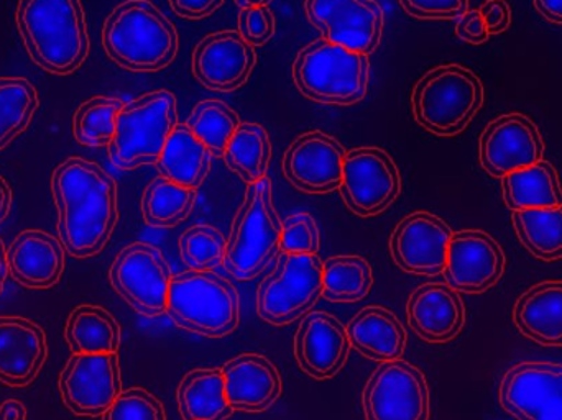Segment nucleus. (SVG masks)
Instances as JSON below:
<instances>
[{
	"instance_id": "nucleus-41",
	"label": "nucleus",
	"mask_w": 562,
	"mask_h": 420,
	"mask_svg": "<svg viewBox=\"0 0 562 420\" xmlns=\"http://www.w3.org/2000/svg\"><path fill=\"white\" fill-rule=\"evenodd\" d=\"M321 248V231L313 215L306 212L284 218L281 228V253L317 254Z\"/></svg>"
},
{
	"instance_id": "nucleus-25",
	"label": "nucleus",
	"mask_w": 562,
	"mask_h": 420,
	"mask_svg": "<svg viewBox=\"0 0 562 420\" xmlns=\"http://www.w3.org/2000/svg\"><path fill=\"white\" fill-rule=\"evenodd\" d=\"M226 396L234 411L263 412L281 395L279 370L266 356L244 353L223 366Z\"/></svg>"
},
{
	"instance_id": "nucleus-23",
	"label": "nucleus",
	"mask_w": 562,
	"mask_h": 420,
	"mask_svg": "<svg viewBox=\"0 0 562 420\" xmlns=\"http://www.w3.org/2000/svg\"><path fill=\"white\" fill-rule=\"evenodd\" d=\"M406 316L419 339L446 343L464 329L465 307L458 291L448 284L428 283L413 291L406 304Z\"/></svg>"
},
{
	"instance_id": "nucleus-13",
	"label": "nucleus",
	"mask_w": 562,
	"mask_h": 420,
	"mask_svg": "<svg viewBox=\"0 0 562 420\" xmlns=\"http://www.w3.org/2000/svg\"><path fill=\"white\" fill-rule=\"evenodd\" d=\"M58 388L63 402L72 415L82 418L104 415L122 393L117 353H72L59 373Z\"/></svg>"
},
{
	"instance_id": "nucleus-2",
	"label": "nucleus",
	"mask_w": 562,
	"mask_h": 420,
	"mask_svg": "<svg viewBox=\"0 0 562 420\" xmlns=\"http://www.w3.org/2000/svg\"><path fill=\"white\" fill-rule=\"evenodd\" d=\"M15 22L26 53L43 71L68 76L85 65L91 43L81 0H19Z\"/></svg>"
},
{
	"instance_id": "nucleus-30",
	"label": "nucleus",
	"mask_w": 562,
	"mask_h": 420,
	"mask_svg": "<svg viewBox=\"0 0 562 420\" xmlns=\"http://www.w3.org/2000/svg\"><path fill=\"white\" fill-rule=\"evenodd\" d=\"M183 420H226L233 416L223 370L198 368L181 379L177 393Z\"/></svg>"
},
{
	"instance_id": "nucleus-12",
	"label": "nucleus",
	"mask_w": 562,
	"mask_h": 420,
	"mask_svg": "<svg viewBox=\"0 0 562 420\" xmlns=\"http://www.w3.org/2000/svg\"><path fill=\"white\" fill-rule=\"evenodd\" d=\"M362 406L367 420H428V382L405 360L383 362L363 388Z\"/></svg>"
},
{
	"instance_id": "nucleus-49",
	"label": "nucleus",
	"mask_w": 562,
	"mask_h": 420,
	"mask_svg": "<svg viewBox=\"0 0 562 420\" xmlns=\"http://www.w3.org/2000/svg\"><path fill=\"white\" fill-rule=\"evenodd\" d=\"M12 188L0 177V224L9 217L10 211H12Z\"/></svg>"
},
{
	"instance_id": "nucleus-36",
	"label": "nucleus",
	"mask_w": 562,
	"mask_h": 420,
	"mask_svg": "<svg viewBox=\"0 0 562 420\" xmlns=\"http://www.w3.org/2000/svg\"><path fill=\"white\" fill-rule=\"evenodd\" d=\"M38 105V92L29 79L0 78V150L25 132Z\"/></svg>"
},
{
	"instance_id": "nucleus-46",
	"label": "nucleus",
	"mask_w": 562,
	"mask_h": 420,
	"mask_svg": "<svg viewBox=\"0 0 562 420\" xmlns=\"http://www.w3.org/2000/svg\"><path fill=\"white\" fill-rule=\"evenodd\" d=\"M171 9L183 19L200 20L223 7L224 0H168Z\"/></svg>"
},
{
	"instance_id": "nucleus-21",
	"label": "nucleus",
	"mask_w": 562,
	"mask_h": 420,
	"mask_svg": "<svg viewBox=\"0 0 562 420\" xmlns=\"http://www.w3.org/2000/svg\"><path fill=\"white\" fill-rule=\"evenodd\" d=\"M346 327L327 313H307L294 336V359L314 379L336 376L349 359Z\"/></svg>"
},
{
	"instance_id": "nucleus-4",
	"label": "nucleus",
	"mask_w": 562,
	"mask_h": 420,
	"mask_svg": "<svg viewBox=\"0 0 562 420\" xmlns=\"http://www.w3.org/2000/svg\"><path fill=\"white\" fill-rule=\"evenodd\" d=\"M484 101L481 78L459 65L429 69L412 92L415 121L438 137H454L465 130Z\"/></svg>"
},
{
	"instance_id": "nucleus-15",
	"label": "nucleus",
	"mask_w": 562,
	"mask_h": 420,
	"mask_svg": "<svg viewBox=\"0 0 562 420\" xmlns=\"http://www.w3.org/2000/svg\"><path fill=\"white\" fill-rule=\"evenodd\" d=\"M304 12L323 38L369 56L379 48L383 10L376 0H304Z\"/></svg>"
},
{
	"instance_id": "nucleus-22",
	"label": "nucleus",
	"mask_w": 562,
	"mask_h": 420,
	"mask_svg": "<svg viewBox=\"0 0 562 420\" xmlns=\"http://www.w3.org/2000/svg\"><path fill=\"white\" fill-rule=\"evenodd\" d=\"M48 356L45 330L20 316H0V383L23 388L42 372Z\"/></svg>"
},
{
	"instance_id": "nucleus-33",
	"label": "nucleus",
	"mask_w": 562,
	"mask_h": 420,
	"mask_svg": "<svg viewBox=\"0 0 562 420\" xmlns=\"http://www.w3.org/2000/svg\"><path fill=\"white\" fill-rule=\"evenodd\" d=\"M521 245L543 261L562 258V206L512 212Z\"/></svg>"
},
{
	"instance_id": "nucleus-7",
	"label": "nucleus",
	"mask_w": 562,
	"mask_h": 420,
	"mask_svg": "<svg viewBox=\"0 0 562 420\" xmlns=\"http://www.w3.org/2000/svg\"><path fill=\"white\" fill-rule=\"evenodd\" d=\"M165 314L188 332L220 339L239 326V294L213 271H184L171 280Z\"/></svg>"
},
{
	"instance_id": "nucleus-28",
	"label": "nucleus",
	"mask_w": 562,
	"mask_h": 420,
	"mask_svg": "<svg viewBox=\"0 0 562 420\" xmlns=\"http://www.w3.org/2000/svg\"><path fill=\"white\" fill-rule=\"evenodd\" d=\"M211 160L213 155L198 140L190 127L178 124L155 167L160 171V177L190 190H198L210 174Z\"/></svg>"
},
{
	"instance_id": "nucleus-47",
	"label": "nucleus",
	"mask_w": 562,
	"mask_h": 420,
	"mask_svg": "<svg viewBox=\"0 0 562 420\" xmlns=\"http://www.w3.org/2000/svg\"><path fill=\"white\" fill-rule=\"evenodd\" d=\"M533 3L544 19L562 25V0H533Z\"/></svg>"
},
{
	"instance_id": "nucleus-19",
	"label": "nucleus",
	"mask_w": 562,
	"mask_h": 420,
	"mask_svg": "<svg viewBox=\"0 0 562 420\" xmlns=\"http://www.w3.org/2000/svg\"><path fill=\"white\" fill-rule=\"evenodd\" d=\"M346 148L324 132L300 135L284 151L283 174L296 190L327 194L342 183Z\"/></svg>"
},
{
	"instance_id": "nucleus-40",
	"label": "nucleus",
	"mask_w": 562,
	"mask_h": 420,
	"mask_svg": "<svg viewBox=\"0 0 562 420\" xmlns=\"http://www.w3.org/2000/svg\"><path fill=\"white\" fill-rule=\"evenodd\" d=\"M102 420H167L164 405L147 389L122 391L102 415Z\"/></svg>"
},
{
	"instance_id": "nucleus-1",
	"label": "nucleus",
	"mask_w": 562,
	"mask_h": 420,
	"mask_svg": "<svg viewBox=\"0 0 562 420\" xmlns=\"http://www.w3.org/2000/svg\"><path fill=\"white\" fill-rule=\"evenodd\" d=\"M52 194L66 253L75 258L101 253L119 222L114 178L94 161L68 158L53 171Z\"/></svg>"
},
{
	"instance_id": "nucleus-45",
	"label": "nucleus",
	"mask_w": 562,
	"mask_h": 420,
	"mask_svg": "<svg viewBox=\"0 0 562 420\" xmlns=\"http://www.w3.org/2000/svg\"><path fill=\"white\" fill-rule=\"evenodd\" d=\"M481 13L487 25L488 35H502L510 29L514 13L507 0H485L481 5Z\"/></svg>"
},
{
	"instance_id": "nucleus-38",
	"label": "nucleus",
	"mask_w": 562,
	"mask_h": 420,
	"mask_svg": "<svg viewBox=\"0 0 562 420\" xmlns=\"http://www.w3.org/2000/svg\"><path fill=\"white\" fill-rule=\"evenodd\" d=\"M124 102L117 98L95 95L79 105L72 117V135L82 147H109L115 134V122Z\"/></svg>"
},
{
	"instance_id": "nucleus-48",
	"label": "nucleus",
	"mask_w": 562,
	"mask_h": 420,
	"mask_svg": "<svg viewBox=\"0 0 562 420\" xmlns=\"http://www.w3.org/2000/svg\"><path fill=\"white\" fill-rule=\"evenodd\" d=\"M0 420H26V408L20 401H10L0 405Z\"/></svg>"
},
{
	"instance_id": "nucleus-16",
	"label": "nucleus",
	"mask_w": 562,
	"mask_h": 420,
	"mask_svg": "<svg viewBox=\"0 0 562 420\" xmlns=\"http://www.w3.org/2000/svg\"><path fill=\"white\" fill-rule=\"evenodd\" d=\"M544 141L537 124L520 112L492 121L479 140V160L492 178L507 177L543 160Z\"/></svg>"
},
{
	"instance_id": "nucleus-3",
	"label": "nucleus",
	"mask_w": 562,
	"mask_h": 420,
	"mask_svg": "<svg viewBox=\"0 0 562 420\" xmlns=\"http://www.w3.org/2000/svg\"><path fill=\"white\" fill-rule=\"evenodd\" d=\"M109 58L134 72H155L177 58V26L148 0H127L115 7L102 26Z\"/></svg>"
},
{
	"instance_id": "nucleus-26",
	"label": "nucleus",
	"mask_w": 562,
	"mask_h": 420,
	"mask_svg": "<svg viewBox=\"0 0 562 420\" xmlns=\"http://www.w3.org/2000/svg\"><path fill=\"white\" fill-rule=\"evenodd\" d=\"M514 322L538 345L562 347V281H543L525 291L515 303Z\"/></svg>"
},
{
	"instance_id": "nucleus-31",
	"label": "nucleus",
	"mask_w": 562,
	"mask_h": 420,
	"mask_svg": "<svg viewBox=\"0 0 562 420\" xmlns=\"http://www.w3.org/2000/svg\"><path fill=\"white\" fill-rule=\"evenodd\" d=\"M65 339L76 355L119 353L121 326L104 307L82 304L69 314Z\"/></svg>"
},
{
	"instance_id": "nucleus-9",
	"label": "nucleus",
	"mask_w": 562,
	"mask_h": 420,
	"mask_svg": "<svg viewBox=\"0 0 562 420\" xmlns=\"http://www.w3.org/2000/svg\"><path fill=\"white\" fill-rule=\"evenodd\" d=\"M323 263L317 254L281 253L276 270L257 291V314L272 326L306 316L323 296Z\"/></svg>"
},
{
	"instance_id": "nucleus-17",
	"label": "nucleus",
	"mask_w": 562,
	"mask_h": 420,
	"mask_svg": "<svg viewBox=\"0 0 562 420\" xmlns=\"http://www.w3.org/2000/svg\"><path fill=\"white\" fill-rule=\"evenodd\" d=\"M452 234L448 224L431 212L406 215L390 237L396 266L409 274L435 277L445 273Z\"/></svg>"
},
{
	"instance_id": "nucleus-10",
	"label": "nucleus",
	"mask_w": 562,
	"mask_h": 420,
	"mask_svg": "<svg viewBox=\"0 0 562 420\" xmlns=\"http://www.w3.org/2000/svg\"><path fill=\"white\" fill-rule=\"evenodd\" d=\"M115 293L145 317H160L167 313L171 274L165 254L154 245L135 241L115 257L109 271Z\"/></svg>"
},
{
	"instance_id": "nucleus-32",
	"label": "nucleus",
	"mask_w": 562,
	"mask_h": 420,
	"mask_svg": "<svg viewBox=\"0 0 562 420\" xmlns=\"http://www.w3.org/2000/svg\"><path fill=\"white\" fill-rule=\"evenodd\" d=\"M223 158L229 170L243 178L247 184L263 180L269 173L272 160V140L269 132L262 125L252 122L240 124L231 138Z\"/></svg>"
},
{
	"instance_id": "nucleus-35",
	"label": "nucleus",
	"mask_w": 562,
	"mask_h": 420,
	"mask_svg": "<svg viewBox=\"0 0 562 420\" xmlns=\"http://www.w3.org/2000/svg\"><path fill=\"white\" fill-rule=\"evenodd\" d=\"M194 204H196V190H190L167 178L158 177L145 188L142 196V215L145 224L150 227H177L190 217Z\"/></svg>"
},
{
	"instance_id": "nucleus-5",
	"label": "nucleus",
	"mask_w": 562,
	"mask_h": 420,
	"mask_svg": "<svg viewBox=\"0 0 562 420\" xmlns=\"http://www.w3.org/2000/svg\"><path fill=\"white\" fill-rule=\"evenodd\" d=\"M283 222L273 204L269 177L249 184L227 238L223 266L239 281L256 280L280 253Z\"/></svg>"
},
{
	"instance_id": "nucleus-14",
	"label": "nucleus",
	"mask_w": 562,
	"mask_h": 420,
	"mask_svg": "<svg viewBox=\"0 0 562 420\" xmlns=\"http://www.w3.org/2000/svg\"><path fill=\"white\" fill-rule=\"evenodd\" d=\"M498 401L517 420H562V363L525 362L508 370Z\"/></svg>"
},
{
	"instance_id": "nucleus-37",
	"label": "nucleus",
	"mask_w": 562,
	"mask_h": 420,
	"mask_svg": "<svg viewBox=\"0 0 562 420\" xmlns=\"http://www.w3.org/2000/svg\"><path fill=\"white\" fill-rule=\"evenodd\" d=\"M187 125L213 157H224L231 138L239 128L240 118L226 102L206 99L193 109Z\"/></svg>"
},
{
	"instance_id": "nucleus-18",
	"label": "nucleus",
	"mask_w": 562,
	"mask_h": 420,
	"mask_svg": "<svg viewBox=\"0 0 562 420\" xmlns=\"http://www.w3.org/2000/svg\"><path fill=\"white\" fill-rule=\"evenodd\" d=\"M505 263L504 250L487 231H454L442 274L446 284L458 293L482 294L502 280Z\"/></svg>"
},
{
	"instance_id": "nucleus-20",
	"label": "nucleus",
	"mask_w": 562,
	"mask_h": 420,
	"mask_svg": "<svg viewBox=\"0 0 562 420\" xmlns=\"http://www.w3.org/2000/svg\"><path fill=\"white\" fill-rule=\"evenodd\" d=\"M256 48L236 30L210 33L193 53V75L211 91L231 92L243 88L256 68Z\"/></svg>"
},
{
	"instance_id": "nucleus-51",
	"label": "nucleus",
	"mask_w": 562,
	"mask_h": 420,
	"mask_svg": "<svg viewBox=\"0 0 562 420\" xmlns=\"http://www.w3.org/2000/svg\"><path fill=\"white\" fill-rule=\"evenodd\" d=\"M270 2H272V0H236V3L240 9H247V7L270 5Z\"/></svg>"
},
{
	"instance_id": "nucleus-24",
	"label": "nucleus",
	"mask_w": 562,
	"mask_h": 420,
	"mask_svg": "<svg viewBox=\"0 0 562 420\" xmlns=\"http://www.w3.org/2000/svg\"><path fill=\"white\" fill-rule=\"evenodd\" d=\"M9 274L29 290H48L65 273L66 250L59 238L43 230H25L7 248Z\"/></svg>"
},
{
	"instance_id": "nucleus-42",
	"label": "nucleus",
	"mask_w": 562,
	"mask_h": 420,
	"mask_svg": "<svg viewBox=\"0 0 562 420\" xmlns=\"http://www.w3.org/2000/svg\"><path fill=\"white\" fill-rule=\"evenodd\" d=\"M249 45H266L276 35V16L269 5L247 7L239 12V30Z\"/></svg>"
},
{
	"instance_id": "nucleus-6",
	"label": "nucleus",
	"mask_w": 562,
	"mask_h": 420,
	"mask_svg": "<svg viewBox=\"0 0 562 420\" xmlns=\"http://www.w3.org/2000/svg\"><path fill=\"white\" fill-rule=\"evenodd\" d=\"M369 76V56L326 38L304 46L293 63L297 91L319 104H357L366 98Z\"/></svg>"
},
{
	"instance_id": "nucleus-29",
	"label": "nucleus",
	"mask_w": 562,
	"mask_h": 420,
	"mask_svg": "<svg viewBox=\"0 0 562 420\" xmlns=\"http://www.w3.org/2000/svg\"><path fill=\"white\" fill-rule=\"evenodd\" d=\"M502 193L512 212L562 206L560 177L550 161H538L502 178Z\"/></svg>"
},
{
	"instance_id": "nucleus-27",
	"label": "nucleus",
	"mask_w": 562,
	"mask_h": 420,
	"mask_svg": "<svg viewBox=\"0 0 562 420\" xmlns=\"http://www.w3.org/2000/svg\"><path fill=\"white\" fill-rule=\"evenodd\" d=\"M350 347L375 362L400 360L406 349V330L385 307L369 306L357 313L347 326Z\"/></svg>"
},
{
	"instance_id": "nucleus-44",
	"label": "nucleus",
	"mask_w": 562,
	"mask_h": 420,
	"mask_svg": "<svg viewBox=\"0 0 562 420\" xmlns=\"http://www.w3.org/2000/svg\"><path fill=\"white\" fill-rule=\"evenodd\" d=\"M456 35L462 42L471 43V45H482V43L487 42L491 35H488L487 25H485L481 10L469 9L464 15L459 16L458 23H456Z\"/></svg>"
},
{
	"instance_id": "nucleus-43",
	"label": "nucleus",
	"mask_w": 562,
	"mask_h": 420,
	"mask_svg": "<svg viewBox=\"0 0 562 420\" xmlns=\"http://www.w3.org/2000/svg\"><path fill=\"white\" fill-rule=\"evenodd\" d=\"M408 15L422 20H458L469 10V0H400Z\"/></svg>"
},
{
	"instance_id": "nucleus-8",
	"label": "nucleus",
	"mask_w": 562,
	"mask_h": 420,
	"mask_svg": "<svg viewBox=\"0 0 562 420\" xmlns=\"http://www.w3.org/2000/svg\"><path fill=\"white\" fill-rule=\"evenodd\" d=\"M178 125V102L170 91H155L124 104L108 147L109 160L122 171L157 164Z\"/></svg>"
},
{
	"instance_id": "nucleus-34",
	"label": "nucleus",
	"mask_w": 562,
	"mask_h": 420,
	"mask_svg": "<svg viewBox=\"0 0 562 420\" xmlns=\"http://www.w3.org/2000/svg\"><path fill=\"white\" fill-rule=\"evenodd\" d=\"M373 271L366 258L337 254L323 263V296L329 303H357L370 293Z\"/></svg>"
},
{
	"instance_id": "nucleus-11",
	"label": "nucleus",
	"mask_w": 562,
	"mask_h": 420,
	"mask_svg": "<svg viewBox=\"0 0 562 420\" xmlns=\"http://www.w3.org/2000/svg\"><path fill=\"white\" fill-rule=\"evenodd\" d=\"M339 191L347 209L360 217H373L395 203L402 193V177L382 148H353L344 158Z\"/></svg>"
},
{
	"instance_id": "nucleus-50",
	"label": "nucleus",
	"mask_w": 562,
	"mask_h": 420,
	"mask_svg": "<svg viewBox=\"0 0 562 420\" xmlns=\"http://www.w3.org/2000/svg\"><path fill=\"white\" fill-rule=\"evenodd\" d=\"M7 274H9V264H7V248L0 238V294H2L3 286H5Z\"/></svg>"
},
{
	"instance_id": "nucleus-39",
	"label": "nucleus",
	"mask_w": 562,
	"mask_h": 420,
	"mask_svg": "<svg viewBox=\"0 0 562 420\" xmlns=\"http://www.w3.org/2000/svg\"><path fill=\"white\" fill-rule=\"evenodd\" d=\"M227 238L213 225H193L180 237L183 263L193 271H213L224 264Z\"/></svg>"
}]
</instances>
